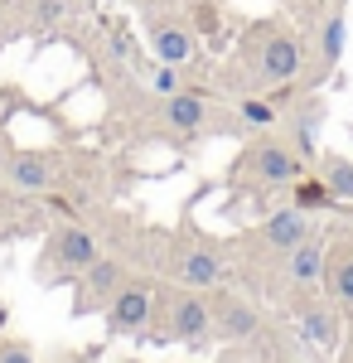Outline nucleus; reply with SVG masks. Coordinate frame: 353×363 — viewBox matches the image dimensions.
I'll use <instances>...</instances> for the list:
<instances>
[{"instance_id": "f257e3e1", "label": "nucleus", "mask_w": 353, "mask_h": 363, "mask_svg": "<svg viewBox=\"0 0 353 363\" xmlns=\"http://www.w3.org/2000/svg\"><path fill=\"white\" fill-rule=\"evenodd\" d=\"M169 335L179 339V344H208V335H213V310H208V301L198 291H179L169 301Z\"/></svg>"}, {"instance_id": "f03ea898", "label": "nucleus", "mask_w": 353, "mask_h": 363, "mask_svg": "<svg viewBox=\"0 0 353 363\" xmlns=\"http://www.w3.org/2000/svg\"><path fill=\"white\" fill-rule=\"evenodd\" d=\"M257 68H262L267 83H291L300 73V44L286 29H271V34L262 39V49H257Z\"/></svg>"}, {"instance_id": "7ed1b4c3", "label": "nucleus", "mask_w": 353, "mask_h": 363, "mask_svg": "<svg viewBox=\"0 0 353 363\" xmlns=\"http://www.w3.org/2000/svg\"><path fill=\"white\" fill-rule=\"evenodd\" d=\"M121 291V262H107L97 257L92 267H82L78 281V315H92L97 306H111V296Z\"/></svg>"}, {"instance_id": "20e7f679", "label": "nucleus", "mask_w": 353, "mask_h": 363, "mask_svg": "<svg viewBox=\"0 0 353 363\" xmlns=\"http://www.w3.org/2000/svg\"><path fill=\"white\" fill-rule=\"evenodd\" d=\"M150 306H155L150 286H121V291L111 296V306H107L111 335H136V330H145V320H150Z\"/></svg>"}, {"instance_id": "39448f33", "label": "nucleus", "mask_w": 353, "mask_h": 363, "mask_svg": "<svg viewBox=\"0 0 353 363\" xmlns=\"http://www.w3.org/2000/svg\"><path fill=\"white\" fill-rule=\"evenodd\" d=\"M252 169L262 184H296L300 179V155L291 145H257L252 150Z\"/></svg>"}, {"instance_id": "423d86ee", "label": "nucleus", "mask_w": 353, "mask_h": 363, "mask_svg": "<svg viewBox=\"0 0 353 363\" xmlns=\"http://www.w3.org/2000/svg\"><path fill=\"white\" fill-rule=\"evenodd\" d=\"M213 330L223 339H247V335H257V310L247 306L242 296H218L213 306Z\"/></svg>"}, {"instance_id": "0eeeda50", "label": "nucleus", "mask_w": 353, "mask_h": 363, "mask_svg": "<svg viewBox=\"0 0 353 363\" xmlns=\"http://www.w3.org/2000/svg\"><path fill=\"white\" fill-rule=\"evenodd\" d=\"M262 238H267L276 252L300 247V242L310 238V213H305V208H281V213H271V218L262 223Z\"/></svg>"}, {"instance_id": "6e6552de", "label": "nucleus", "mask_w": 353, "mask_h": 363, "mask_svg": "<svg viewBox=\"0 0 353 363\" xmlns=\"http://www.w3.org/2000/svg\"><path fill=\"white\" fill-rule=\"evenodd\" d=\"M54 257H58V267L82 272V267H92V262H97V238H92L87 228H58Z\"/></svg>"}, {"instance_id": "1a4fd4ad", "label": "nucleus", "mask_w": 353, "mask_h": 363, "mask_svg": "<svg viewBox=\"0 0 353 363\" xmlns=\"http://www.w3.org/2000/svg\"><path fill=\"white\" fill-rule=\"evenodd\" d=\"M5 174H10V184L25 189V194H44V189L54 184V169H49L44 155H15V160L5 165Z\"/></svg>"}, {"instance_id": "9d476101", "label": "nucleus", "mask_w": 353, "mask_h": 363, "mask_svg": "<svg viewBox=\"0 0 353 363\" xmlns=\"http://www.w3.org/2000/svg\"><path fill=\"white\" fill-rule=\"evenodd\" d=\"M179 281L189 291H208V286L223 281V262H218L213 252H184L179 257Z\"/></svg>"}, {"instance_id": "9b49d317", "label": "nucleus", "mask_w": 353, "mask_h": 363, "mask_svg": "<svg viewBox=\"0 0 353 363\" xmlns=\"http://www.w3.org/2000/svg\"><path fill=\"white\" fill-rule=\"evenodd\" d=\"M164 121H169V131H198L203 126V97L198 92H174V97H164Z\"/></svg>"}, {"instance_id": "f8f14e48", "label": "nucleus", "mask_w": 353, "mask_h": 363, "mask_svg": "<svg viewBox=\"0 0 353 363\" xmlns=\"http://www.w3.org/2000/svg\"><path fill=\"white\" fill-rule=\"evenodd\" d=\"M286 257H291V281H296V286H315L320 272H325V247H320V238H305V242L291 247Z\"/></svg>"}, {"instance_id": "ddd939ff", "label": "nucleus", "mask_w": 353, "mask_h": 363, "mask_svg": "<svg viewBox=\"0 0 353 363\" xmlns=\"http://www.w3.org/2000/svg\"><path fill=\"white\" fill-rule=\"evenodd\" d=\"M150 49H155L160 63H184L194 54V39H189V29H179V25H160L150 34Z\"/></svg>"}, {"instance_id": "4468645a", "label": "nucleus", "mask_w": 353, "mask_h": 363, "mask_svg": "<svg viewBox=\"0 0 353 363\" xmlns=\"http://www.w3.org/2000/svg\"><path fill=\"white\" fill-rule=\"evenodd\" d=\"M329 184V194L334 199H353V160L344 155H325V174H320Z\"/></svg>"}, {"instance_id": "2eb2a0df", "label": "nucleus", "mask_w": 353, "mask_h": 363, "mask_svg": "<svg viewBox=\"0 0 353 363\" xmlns=\"http://www.w3.org/2000/svg\"><path fill=\"white\" fill-rule=\"evenodd\" d=\"M344 15H329V25H325V34H320V63L325 68H334L339 63V54H344Z\"/></svg>"}, {"instance_id": "dca6fc26", "label": "nucleus", "mask_w": 353, "mask_h": 363, "mask_svg": "<svg viewBox=\"0 0 353 363\" xmlns=\"http://www.w3.org/2000/svg\"><path fill=\"white\" fill-rule=\"evenodd\" d=\"M334 203V194H329V184L325 179H296V208H329Z\"/></svg>"}, {"instance_id": "f3484780", "label": "nucleus", "mask_w": 353, "mask_h": 363, "mask_svg": "<svg viewBox=\"0 0 353 363\" xmlns=\"http://www.w3.org/2000/svg\"><path fill=\"white\" fill-rule=\"evenodd\" d=\"M305 339H315V344H334V339H339V325H334V315H329V310H310V315H305Z\"/></svg>"}, {"instance_id": "a211bd4d", "label": "nucleus", "mask_w": 353, "mask_h": 363, "mask_svg": "<svg viewBox=\"0 0 353 363\" xmlns=\"http://www.w3.org/2000/svg\"><path fill=\"white\" fill-rule=\"evenodd\" d=\"M237 116H242L247 126H276V107L271 102H262V97H247V102H237Z\"/></svg>"}, {"instance_id": "6ab92c4d", "label": "nucleus", "mask_w": 353, "mask_h": 363, "mask_svg": "<svg viewBox=\"0 0 353 363\" xmlns=\"http://www.w3.org/2000/svg\"><path fill=\"white\" fill-rule=\"evenodd\" d=\"M334 296L353 306V247H344V257L334 262Z\"/></svg>"}, {"instance_id": "aec40b11", "label": "nucleus", "mask_w": 353, "mask_h": 363, "mask_svg": "<svg viewBox=\"0 0 353 363\" xmlns=\"http://www.w3.org/2000/svg\"><path fill=\"white\" fill-rule=\"evenodd\" d=\"M150 87H155L160 97H174V92H179V73H174V63H160L155 78H150Z\"/></svg>"}, {"instance_id": "412c9836", "label": "nucleus", "mask_w": 353, "mask_h": 363, "mask_svg": "<svg viewBox=\"0 0 353 363\" xmlns=\"http://www.w3.org/2000/svg\"><path fill=\"white\" fill-rule=\"evenodd\" d=\"M0 363H34V354H29L25 344H5L0 349Z\"/></svg>"}]
</instances>
